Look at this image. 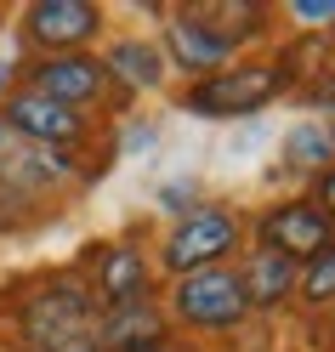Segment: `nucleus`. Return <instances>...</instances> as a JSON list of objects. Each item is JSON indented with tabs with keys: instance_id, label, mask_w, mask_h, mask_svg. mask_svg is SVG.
<instances>
[{
	"instance_id": "9",
	"label": "nucleus",
	"mask_w": 335,
	"mask_h": 352,
	"mask_svg": "<svg viewBox=\"0 0 335 352\" xmlns=\"http://www.w3.org/2000/svg\"><path fill=\"white\" fill-rule=\"evenodd\" d=\"M6 125L17 131V137H34L40 148H69L80 137V114L74 108H57V102L34 97V91H17L6 102Z\"/></svg>"
},
{
	"instance_id": "19",
	"label": "nucleus",
	"mask_w": 335,
	"mask_h": 352,
	"mask_svg": "<svg viewBox=\"0 0 335 352\" xmlns=\"http://www.w3.org/2000/svg\"><path fill=\"white\" fill-rule=\"evenodd\" d=\"M6 74H12V63H6V57H0V85H6Z\"/></svg>"
},
{
	"instance_id": "16",
	"label": "nucleus",
	"mask_w": 335,
	"mask_h": 352,
	"mask_svg": "<svg viewBox=\"0 0 335 352\" xmlns=\"http://www.w3.org/2000/svg\"><path fill=\"white\" fill-rule=\"evenodd\" d=\"M160 205H171V210L188 216V210H193V182H165V188H160Z\"/></svg>"
},
{
	"instance_id": "20",
	"label": "nucleus",
	"mask_w": 335,
	"mask_h": 352,
	"mask_svg": "<svg viewBox=\"0 0 335 352\" xmlns=\"http://www.w3.org/2000/svg\"><path fill=\"white\" fill-rule=\"evenodd\" d=\"M329 137H335V125H329Z\"/></svg>"
},
{
	"instance_id": "4",
	"label": "nucleus",
	"mask_w": 335,
	"mask_h": 352,
	"mask_svg": "<svg viewBox=\"0 0 335 352\" xmlns=\"http://www.w3.org/2000/svg\"><path fill=\"white\" fill-rule=\"evenodd\" d=\"M244 284L233 267H199V273H182L176 284V313L199 329H233L244 318Z\"/></svg>"
},
{
	"instance_id": "12",
	"label": "nucleus",
	"mask_w": 335,
	"mask_h": 352,
	"mask_svg": "<svg viewBox=\"0 0 335 352\" xmlns=\"http://www.w3.org/2000/svg\"><path fill=\"white\" fill-rule=\"evenodd\" d=\"M296 261H290V256H279V250H256L250 256V267H244L239 273V284H244V301H256V307H279L290 290H296Z\"/></svg>"
},
{
	"instance_id": "2",
	"label": "nucleus",
	"mask_w": 335,
	"mask_h": 352,
	"mask_svg": "<svg viewBox=\"0 0 335 352\" xmlns=\"http://www.w3.org/2000/svg\"><path fill=\"white\" fill-rule=\"evenodd\" d=\"M284 91V74L279 69H261V63H244V69H221L210 80H199L193 91L182 97L188 114H205V120H233V114H256L261 102H273Z\"/></svg>"
},
{
	"instance_id": "14",
	"label": "nucleus",
	"mask_w": 335,
	"mask_h": 352,
	"mask_svg": "<svg viewBox=\"0 0 335 352\" xmlns=\"http://www.w3.org/2000/svg\"><path fill=\"white\" fill-rule=\"evenodd\" d=\"M284 160L290 165H301V170H329V160H335V137L324 125H296L284 137Z\"/></svg>"
},
{
	"instance_id": "7",
	"label": "nucleus",
	"mask_w": 335,
	"mask_h": 352,
	"mask_svg": "<svg viewBox=\"0 0 335 352\" xmlns=\"http://www.w3.org/2000/svg\"><path fill=\"white\" fill-rule=\"evenodd\" d=\"M91 34H97V6H85V0H40V6H29V40L34 46L74 52Z\"/></svg>"
},
{
	"instance_id": "18",
	"label": "nucleus",
	"mask_w": 335,
	"mask_h": 352,
	"mask_svg": "<svg viewBox=\"0 0 335 352\" xmlns=\"http://www.w3.org/2000/svg\"><path fill=\"white\" fill-rule=\"evenodd\" d=\"M318 210H324L329 222H335V165L324 170V182H318Z\"/></svg>"
},
{
	"instance_id": "17",
	"label": "nucleus",
	"mask_w": 335,
	"mask_h": 352,
	"mask_svg": "<svg viewBox=\"0 0 335 352\" xmlns=\"http://www.w3.org/2000/svg\"><path fill=\"white\" fill-rule=\"evenodd\" d=\"M290 12L307 17V23H329V17H335V0H296Z\"/></svg>"
},
{
	"instance_id": "6",
	"label": "nucleus",
	"mask_w": 335,
	"mask_h": 352,
	"mask_svg": "<svg viewBox=\"0 0 335 352\" xmlns=\"http://www.w3.org/2000/svg\"><path fill=\"white\" fill-rule=\"evenodd\" d=\"M261 245L279 250V256H290V261H312V256H324L335 245V222H329L318 205L296 199V205H279L261 222Z\"/></svg>"
},
{
	"instance_id": "11",
	"label": "nucleus",
	"mask_w": 335,
	"mask_h": 352,
	"mask_svg": "<svg viewBox=\"0 0 335 352\" xmlns=\"http://www.w3.org/2000/svg\"><path fill=\"white\" fill-rule=\"evenodd\" d=\"M97 290L108 307H125V301H142L148 290V261L137 245H114V250H102L97 261Z\"/></svg>"
},
{
	"instance_id": "15",
	"label": "nucleus",
	"mask_w": 335,
	"mask_h": 352,
	"mask_svg": "<svg viewBox=\"0 0 335 352\" xmlns=\"http://www.w3.org/2000/svg\"><path fill=\"white\" fill-rule=\"evenodd\" d=\"M296 284H301L312 301H335V245H329L324 256H312V261H307V273H301Z\"/></svg>"
},
{
	"instance_id": "13",
	"label": "nucleus",
	"mask_w": 335,
	"mask_h": 352,
	"mask_svg": "<svg viewBox=\"0 0 335 352\" xmlns=\"http://www.w3.org/2000/svg\"><path fill=\"white\" fill-rule=\"evenodd\" d=\"M102 74L125 80L131 91H153V85L165 80V57H160V46H148V40H120V46L102 57Z\"/></svg>"
},
{
	"instance_id": "8",
	"label": "nucleus",
	"mask_w": 335,
	"mask_h": 352,
	"mask_svg": "<svg viewBox=\"0 0 335 352\" xmlns=\"http://www.w3.org/2000/svg\"><path fill=\"white\" fill-rule=\"evenodd\" d=\"M160 336H165V318L148 301H125V307H108L102 324L91 329V352H153Z\"/></svg>"
},
{
	"instance_id": "5",
	"label": "nucleus",
	"mask_w": 335,
	"mask_h": 352,
	"mask_svg": "<svg viewBox=\"0 0 335 352\" xmlns=\"http://www.w3.org/2000/svg\"><path fill=\"white\" fill-rule=\"evenodd\" d=\"M102 85H108L102 57L63 52V57L34 63V85H29V91H34V97H46V102H57V108H74V114H80L85 102H97V97H102Z\"/></svg>"
},
{
	"instance_id": "1",
	"label": "nucleus",
	"mask_w": 335,
	"mask_h": 352,
	"mask_svg": "<svg viewBox=\"0 0 335 352\" xmlns=\"http://www.w3.org/2000/svg\"><path fill=\"white\" fill-rule=\"evenodd\" d=\"M23 336L34 352H63L91 336V290L74 278H57L46 290H34L23 307Z\"/></svg>"
},
{
	"instance_id": "3",
	"label": "nucleus",
	"mask_w": 335,
	"mask_h": 352,
	"mask_svg": "<svg viewBox=\"0 0 335 352\" xmlns=\"http://www.w3.org/2000/svg\"><path fill=\"white\" fill-rule=\"evenodd\" d=\"M239 245V216L233 210H210L193 205L165 239V267L171 273H199V267H221V256Z\"/></svg>"
},
{
	"instance_id": "10",
	"label": "nucleus",
	"mask_w": 335,
	"mask_h": 352,
	"mask_svg": "<svg viewBox=\"0 0 335 352\" xmlns=\"http://www.w3.org/2000/svg\"><path fill=\"white\" fill-rule=\"evenodd\" d=\"M165 40H171L176 63L193 69V74H216V69H228V57H233V40L221 29H210L205 17H176L165 29Z\"/></svg>"
}]
</instances>
